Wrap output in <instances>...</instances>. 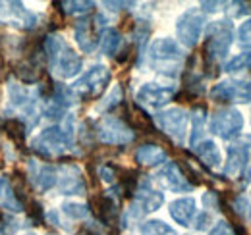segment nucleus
Wrapping results in <instances>:
<instances>
[{
    "label": "nucleus",
    "instance_id": "1",
    "mask_svg": "<svg viewBox=\"0 0 251 235\" xmlns=\"http://www.w3.org/2000/svg\"><path fill=\"white\" fill-rule=\"evenodd\" d=\"M75 147V121L66 114L62 123L45 127L31 141V150L43 158H58Z\"/></svg>",
    "mask_w": 251,
    "mask_h": 235
},
{
    "label": "nucleus",
    "instance_id": "2",
    "mask_svg": "<svg viewBox=\"0 0 251 235\" xmlns=\"http://www.w3.org/2000/svg\"><path fill=\"white\" fill-rule=\"evenodd\" d=\"M43 50H45V56L49 60L50 71L56 77L72 79V77L79 75V71L83 68V60L66 43V39H64L62 35L49 33L45 43H43Z\"/></svg>",
    "mask_w": 251,
    "mask_h": 235
},
{
    "label": "nucleus",
    "instance_id": "3",
    "mask_svg": "<svg viewBox=\"0 0 251 235\" xmlns=\"http://www.w3.org/2000/svg\"><path fill=\"white\" fill-rule=\"evenodd\" d=\"M149 64L151 68L168 77H176L180 73L182 62H184V50L182 47L170 39V37H158L149 45Z\"/></svg>",
    "mask_w": 251,
    "mask_h": 235
},
{
    "label": "nucleus",
    "instance_id": "4",
    "mask_svg": "<svg viewBox=\"0 0 251 235\" xmlns=\"http://www.w3.org/2000/svg\"><path fill=\"white\" fill-rule=\"evenodd\" d=\"M234 37V25L228 18L211 22L207 25V39H205V60L207 66H215L217 62L226 58Z\"/></svg>",
    "mask_w": 251,
    "mask_h": 235
},
{
    "label": "nucleus",
    "instance_id": "5",
    "mask_svg": "<svg viewBox=\"0 0 251 235\" xmlns=\"http://www.w3.org/2000/svg\"><path fill=\"white\" fill-rule=\"evenodd\" d=\"M95 137L102 145L124 147L135 139L133 129L118 116H102L95 125Z\"/></svg>",
    "mask_w": 251,
    "mask_h": 235
},
{
    "label": "nucleus",
    "instance_id": "6",
    "mask_svg": "<svg viewBox=\"0 0 251 235\" xmlns=\"http://www.w3.org/2000/svg\"><path fill=\"white\" fill-rule=\"evenodd\" d=\"M110 79H112L110 70L104 64H95L87 71H83L70 87L77 93L79 98H97L108 87Z\"/></svg>",
    "mask_w": 251,
    "mask_h": 235
},
{
    "label": "nucleus",
    "instance_id": "7",
    "mask_svg": "<svg viewBox=\"0 0 251 235\" xmlns=\"http://www.w3.org/2000/svg\"><path fill=\"white\" fill-rule=\"evenodd\" d=\"M155 123H157L158 129L164 135H168L178 147H182L186 143L189 114L184 108L172 106V108H166V110H158L155 114Z\"/></svg>",
    "mask_w": 251,
    "mask_h": 235
},
{
    "label": "nucleus",
    "instance_id": "8",
    "mask_svg": "<svg viewBox=\"0 0 251 235\" xmlns=\"http://www.w3.org/2000/svg\"><path fill=\"white\" fill-rule=\"evenodd\" d=\"M244 116L238 108H232V106H222L217 108L213 114H211V121H209V129L220 137L224 141H234L242 135L244 131Z\"/></svg>",
    "mask_w": 251,
    "mask_h": 235
},
{
    "label": "nucleus",
    "instance_id": "9",
    "mask_svg": "<svg viewBox=\"0 0 251 235\" xmlns=\"http://www.w3.org/2000/svg\"><path fill=\"white\" fill-rule=\"evenodd\" d=\"M203 29H205V14L199 8H189L176 20V37L188 48L197 47Z\"/></svg>",
    "mask_w": 251,
    "mask_h": 235
},
{
    "label": "nucleus",
    "instance_id": "10",
    "mask_svg": "<svg viewBox=\"0 0 251 235\" xmlns=\"http://www.w3.org/2000/svg\"><path fill=\"white\" fill-rule=\"evenodd\" d=\"M251 160V137L246 135L240 141L232 143L226 148V164H224V176L238 179L246 176V170Z\"/></svg>",
    "mask_w": 251,
    "mask_h": 235
},
{
    "label": "nucleus",
    "instance_id": "11",
    "mask_svg": "<svg viewBox=\"0 0 251 235\" xmlns=\"http://www.w3.org/2000/svg\"><path fill=\"white\" fill-rule=\"evenodd\" d=\"M211 98L217 102H251V81L250 79H224L211 89Z\"/></svg>",
    "mask_w": 251,
    "mask_h": 235
},
{
    "label": "nucleus",
    "instance_id": "12",
    "mask_svg": "<svg viewBox=\"0 0 251 235\" xmlns=\"http://www.w3.org/2000/svg\"><path fill=\"white\" fill-rule=\"evenodd\" d=\"M0 24L31 31L39 25V16L22 2H0Z\"/></svg>",
    "mask_w": 251,
    "mask_h": 235
},
{
    "label": "nucleus",
    "instance_id": "13",
    "mask_svg": "<svg viewBox=\"0 0 251 235\" xmlns=\"http://www.w3.org/2000/svg\"><path fill=\"white\" fill-rule=\"evenodd\" d=\"M176 94L174 85H160V83H143L135 93V102L143 108L162 110Z\"/></svg>",
    "mask_w": 251,
    "mask_h": 235
},
{
    "label": "nucleus",
    "instance_id": "14",
    "mask_svg": "<svg viewBox=\"0 0 251 235\" xmlns=\"http://www.w3.org/2000/svg\"><path fill=\"white\" fill-rule=\"evenodd\" d=\"M27 176H29L31 185L39 193H47L58 185V166L31 158L27 160Z\"/></svg>",
    "mask_w": 251,
    "mask_h": 235
},
{
    "label": "nucleus",
    "instance_id": "15",
    "mask_svg": "<svg viewBox=\"0 0 251 235\" xmlns=\"http://www.w3.org/2000/svg\"><path fill=\"white\" fill-rule=\"evenodd\" d=\"M157 181L172 193H189L193 189V183L188 179L186 172L176 164V162H166L158 168Z\"/></svg>",
    "mask_w": 251,
    "mask_h": 235
},
{
    "label": "nucleus",
    "instance_id": "16",
    "mask_svg": "<svg viewBox=\"0 0 251 235\" xmlns=\"http://www.w3.org/2000/svg\"><path fill=\"white\" fill-rule=\"evenodd\" d=\"M58 191L68 197H75V195H85V179L83 172L77 164L68 162L58 166Z\"/></svg>",
    "mask_w": 251,
    "mask_h": 235
},
{
    "label": "nucleus",
    "instance_id": "17",
    "mask_svg": "<svg viewBox=\"0 0 251 235\" xmlns=\"http://www.w3.org/2000/svg\"><path fill=\"white\" fill-rule=\"evenodd\" d=\"M131 205L145 216V214H151V212H155V210H158L160 206L164 205V195L151 187V181L149 179H143L137 185V189H135V195H133V203Z\"/></svg>",
    "mask_w": 251,
    "mask_h": 235
},
{
    "label": "nucleus",
    "instance_id": "18",
    "mask_svg": "<svg viewBox=\"0 0 251 235\" xmlns=\"http://www.w3.org/2000/svg\"><path fill=\"white\" fill-rule=\"evenodd\" d=\"M74 39H75L77 47L85 54L95 52V48L99 47V35H97V29H95V22H91L89 18L77 20V24L74 27Z\"/></svg>",
    "mask_w": 251,
    "mask_h": 235
},
{
    "label": "nucleus",
    "instance_id": "19",
    "mask_svg": "<svg viewBox=\"0 0 251 235\" xmlns=\"http://www.w3.org/2000/svg\"><path fill=\"white\" fill-rule=\"evenodd\" d=\"M168 212L176 224L188 228V226H191V222L197 214V203L193 197H180L168 205Z\"/></svg>",
    "mask_w": 251,
    "mask_h": 235
},
{
    "label": "nucleus",
    "instance_id": "20",
    "mask_svg": "<svg viewBox=\"0 0 251 235\" xmlns=\"http://www.w3.org/2000/svg\"><path fill=\"white\" fill-rule=\"evenodd\" d=\"M135 162L139 164V166H147V168H155V166H162V164H166L168 160V154H166V150L162 147H158V145H153V143H145V145H141V147L135 150Z\"/></svg>",
    "mask_w": 251,
    "mask_h": 235
},
{
    "label": "nucleus",
    "instance_id": "21",
    "mask_svg": "<svg viewBox=\"0 0 251 235\" xmlns=\"http://www.w3.org/2000/svg\"><path fill=\"white\" fill-rule=\"evenodd\" d=\"M0 208L10 212V214H18V212L25 210V206L18 199V193H16L12 179L8 176H0Z\"/></svg>",
    "mask_w": 251,
    "mask_h": 235
},
{
    "label": "nucleus",
    "instance_id": "22",
    "mask_svg": "<svg viewBox=\"0 0 251 235\" xmlns=\"http://www.w3.org/2000/svg\"><path fill=\"white\" fill-rule=\"evenodd\" d=\"M193 152L207 168H219L222 164V154H220L219 145L211 139H203L201 143H197L193 147Z\"/></svg>",
    "mask_w": 251,
    "mask_h": 235
},
{
    "label": "nucleus",
    "instance_id": "23",
    "mask_svg": "<svg viewBox=\"0 0 251 235\" xmlns=\"http://www.w3.org/2000/svg\"><path fill=\"white\" fill-rule=\"evenodd\" d=\"M124 45V39H122V33L114 27H106V29L100 31L99 35V48L102 54L106 56H116L120 52Z\"/></svg>",
    "mask_w": 251,
    "mask_h": 235
},
{
    "label": "nucleus",
    "instance_id": "24",
    "mask_svg": "<svg viewBox=\"0 0 251 235\" xmlns=\"http://www.w3.org/2000/svg\"><path fill=\"white\" fill-rule=\"evenodd\" d=\"M191 133H189V147L193 148L197 143L203 141L205 135V125H207V110L205 106H195L191 110Z\"/></svg>",
    "mask_w": 251,
    "mask_h": 235
},
{
    "label": "nucleus",
    "instance_id": "25",
    "mask_svg": "<svg viewBox=\"0 0 251 235\" xmlns=\"http://www.w3.org/2000/svg\"><path fill=\"white\" fill-rule=\"evenodd\" d=\"M122 100H124V89H122V85H114V87L104 94V98L99 102L97 110H99V112H110L112 108L120 106Z\"/></svg>",
    "mask_w": 251,
    "mask_h": 235
},
{
    "label": "nucleus",
    "instance_id": "26",
    "mask_svg": "<svg viewBox=\"0 0 251 235\" xmlns=\"http://www.w3.org/2000/svg\"><path fill=\"white\" fill-rule=\"evenodd\" d=\"M64 14L68 16H87L95 10V2L89 0H70V2H60Z\"/></svg>",
    "mask_w": 251,
    "mask_h": 235
},
{
    "label": "nucleus",
    "instance_id": "27",
    "mask_svg": "<svg viewBox=\"0 0 251 235\" xmlns=\"http://www.w3.org/2000/svg\"><path fill=\"white\" fill-rule=\"evenodd\" d=\"M139 235H176V232L162 220H145L139 226Z\"/></svg>",
    "mask_w": 251,
    "mask_h": 235
},
{
    "label": "nucleus",
    "instance_id": "28",
    "mask_svg": "<svg viewBox=\"0 0 251 235\" xmlns=\"http://www.w3.org/2000/svg\"><path fill=\"white\" fill-rule=\"evenodd\" d=\"M62 214L70 220H85L89 216V206L83 205V203H74V201H66L62 206H60Z\"/></svg>",
    "mask_w": 251,
    "mask_h": 235
},
{
    "label": "nucleus",
    "instance_id": "29",
    "mask_svg": "<svg viewBox=\"0 0 251 235\" xmlns=\"http://www.w3.org/2000/svg\"><path fill=\"white\" fill-rule=\"evenodd\" d=\"M240 70H251V52H242L236 58L226 62V66H224V71H228V73H234Z\"/></svg>",
    "mask_w": 251,
    "mask_h": 235
},
{
    "label": "nucleus",
    "instance_id": "30",
    "mask_svg": "<svg viewBox=\"0 0 251 235\" xmlns=\"http://www.w3.org/2000/svg\"><path fill=\"white\" fill-rule=\"evenodd\" d=\"M22 230V222L10 214L0 216V235H16Z\"/></svg>",
    "mask_w": 251,
    "mask_h": 235
},
{
    "label": "nucleus",
    "instance_id": "31",
    "mask_svg": "<svg viewBox=\"0 0 251 235\" xmlns=\"http://www.w3.org/2000/svg\"><path fill=\"white\" fill-rule=\"evenodd\" d=\"M238 41L242 47H251V18L244 20L238 27Z\"/></svg>",
    "mask_w": 251,
    "mask_h": 235
},
{
    "label": "nucleus",
    "instance_id": "32",
    "mask_svg": "<svg viewBox=\"0 0 251 235\" xmlns=\"http://www.w3.org/2000/svg\"><path fill=\"white\" fill-rule=\"evenodd\" d=\"M232 208H234V212L238 214V216H250V210H251V203L248 201V197L246 195H240V197H236L234 199V203H232Z\"/></svg>",
    "mask_w": 251,
    "mask_h": 235
},
{
    "label": "nucleus",
    "instance_id": "33",
    "mask_svg": "<svg viewBox=\"0 0 251 235\" xmlns=\"http://www.w3.org/2000/svg\"><path fill=\"white\" fill-rule=\"evenodd\" d=\"M211 224H213V216H211L209 212H201V214H197V216L193 218V222H191L193 230H197V232H205Z\"/></svg>",
    "mask_w": 251,
    "mask_h": 235
},
{
    "label": "nucleus",
    "instance_id": "34",
    "mask_svg": "<svg viewBox=\"0 0 251 235\" xmlns=\"http://www.w3.org/2000/svg\"><path fill=\"white\" fill-rule=\"evenodd\" d=\"M203 206L207 208V210H219L220 208V199H219V193L217 191H207V193H203Z\"/></svg>",
    "mask_w": 251,
    "mask_h": 235
},
{
    "label": "nucleus",
    "instance_id": "35",
    "mask_svg": "<svg viewBox=\"0 0 251 235\" xmlns=\"http://www.w3.org/2000/svg\"><path fill=\"white\" fill-rule=\"evenodd\" d=\"M99 177H100L106 185H114V183H116V170H114L112 166L104 164V166L99 168Z\"/></svg>",
    "mask_w": 251,
    "mask_h": 235
},
{
    "label": "nucleus",
    "instance_id": "36",
    "mask_svg": "<svg viewBox=\"0 0 251 235\" xmlns=\"http://www.w3.org/2000/svg\"><path fill=\"white\" fill-rule=\"evenodd\" d=\"M209 235H236V232H234L232 224H228V222H217L213 226V230L209 232Z\"/></svg>",
    "mask_w": 251,
    "mask_h": 235
},
{
    "label": "nucleus",
    "instance_id": "37",
    "mask_svg": "<svg viewBox=\"0 0 251 235\" xmlns=\"http://www.w3.org/2000/svg\"><path fill=\"white\" fill-rule=\"evenodd\" d=\"M102 6H106V8H108V10H112V12H120V10L133 8V6H135V2H110V0H106V2H102Z\"/></svg>",
    "mask_w": 251,
    "mask_h": 235
},
{
    "label": "nucleus",
    "instance_id": "38",
    "mask_svg": "<svg viewBox=\"0 0 251 235\" xmlns=\"http://www.w3.org/2000/svg\"><path fill=\"white\" fill-rule=\"evenodd\" d=\"M219 6H224V4H222V2H201V8H203V12H207V14L219 12V10H220Z\"/></svg>",
    "mask_w": 251,
    "mask_h": 235
},
{
    "label": "nucleus",
    "instance_id": "39",
    "mask_svg": "<svg viewBox=\"0 0 251 235\" xmlns=\"http://www.w3.org/2000/svg\"><path fill=\"white\" fill-rule=\"evenodd\" d=\"M250 216H251V210H250Z\"/></svg>",
    "mask_w": 251,
    "mask_h": 235
}]
</instances>
